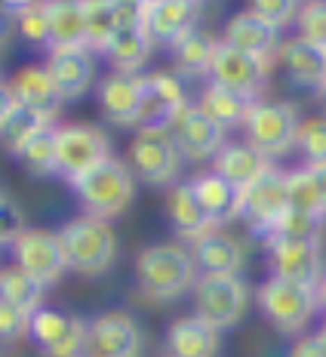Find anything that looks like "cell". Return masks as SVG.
<instances>
[{
	"label": "cell",
	"mask_w": 326,
	"mask_h": 357,
	"mask_svg": "<svg viewBox=\"0 0 326 357\" xmlns=\"http://www.w3.org/2000/svg\"><path fill=\"white\" fill-rule=\"evenodd\" d=\"M136 287L148 302H173L191 293L197 284V262L191 250L182 243H151V247L139 250L136 262Z\"/></svg>",
	"instance_id": "obj_1"
},
{
	"label": "cell",
	"mask_w": 326,
	"mask_h": 357,
	"mask_svg": "<svg viewBox=\"0 0 326 357\" xmlns=\"http://www.w3.org/2000/svg\"><path fill=\"white\" fill-rule=\"evenodd\" d=\"M71 191L77 197L84 215H95V219H117L130 210L132 197H136V178L132 169L123 160L108 158L99 167H93L90 173L71 178Z\"/></svg>",
	"instance_id": "obj_2"
},
{
	"label": "cell",
	"mask_w": 326,
	"mask_h": 357,
	"mask_svg": "<svg viewBox=\"0 0 326 357\" xmlns=\"http://www.w3.org/2000/svg\"><path fill=\"white\" fill-rule=\"evenodd\" d=\"M256 308L277 333L299 339L305 336L308 324L320 311V299H317V287H305L271 274L268 280L256 287Z\"/></svg>",
	"instance_id": "obj_3"
},
{
	"label": "cell",
	"mask_w": 326,
	"mask_h": 357,
	"mask_svg": "<svg viewBox=\"0 0 326 357\" xmlns=\"http://www.w3.org/2000/svg\"><path fill=\"white\" fill-rule=\"evenodd\" d=\"M59 237L68 259V271L80 278H99L111 271L117 259V234L111 222L95 219V215H77L59 228Z\"/></svg>",
	"instance_id": "obj_4"
},
{
	"label": "cell",
	"mask_w": 326,
	"mask_h": 357,
	"mask_svg": "<svg viewBox=\"0 0 326 357\" xmlns=\"http://www.w3.org/2000/svg\"><path fill=\"white\" fill-rule=\"evenodd\" d=\"M191 299H194V314L222 333L243 321L249 308V287L240 274H200Z\"/></svg>",
	"instance_id": "obj_5"
},
{
	"label": "cell",
	"mask_w": 326,
	"mask_h": 357,
	"mask_svg": "<svg viewBox=\"0 0 326 357\" xmlns=\"http://www.w3.org/2000/svg\"><path fill=\"white\" fill-rule=\"evenodd\" d=\"M299 114L290 102H256L247 117V142L262 151L268 160L286 158L299 139Z\"/></svg>",
	"instance_id": "obj_6"
},
{
	"label": "cell",
	"mask_w": 326,
	"mask_h": 357,
	"mask_svg": "<svg viewBox=\"0 0 326 357\" xmlns=\"http://www.w3.org/2000/svg\"><path fill=\"white\" fill-rule=\"evenodd\" d=\"M290 210V195H286V169L271 167L262 178H256L249 188L240 191L237 200V219L247 222V228L265 241L280 215Z\"/></svg>",
	"instance_id": "obj_7"
},
{
	"label": "cell",
	"mask_w": 326,
	"mask_h": 357,
	"mask_svg": "<svg viewBox=\"0 0 326 357\" xmlns=\"http://www.w3.org/2000/svg\"><path fill=\"white\" fill-rule=\"evenodd\" d=\"M130 169L145 185L173 188L182 169V154L169 130H139L130 145Z\"/></svg>",
	"instance_id": "obj_8"
},
{
	"label": "cell",
	"mask_w": 326,
	"mask_h": 357,
	"mask_svg": "<svg viewBox=\"0 0 326 357\" xmlns=\"http://www.w3.org/2000/svg\"><path fill=\"white\" fill-rule=\"evenodd\" d=\"M268 265L274 278L320 287L326 278V259L320 237H268Z\"/></svg>",
	"instance_id": "obj_9"
},
{
	"label": "cell",
	"mask_w": 326,
	"mask_h": 357,
	"mask_svg": "<svg viewBox=\"0 0 326 357\" xmlns=\"http://www.w3.org/2000/svg\"><path fill=\"white\" fill-rule=\"evenodd\" d=\"M13 265L31 274L40 287H53L62 280L68 271V259H65V247L59 231H47V228H28L19 234V241L10 247Z\"/></svg>",
	"instance_id": "obj_10"
},
{
	"label": "cell",
	"mask_w": 326,
	"mask_h": 357,
	"mask_svg": "<svg viewBox=\"0 0 326 357\" xmlns=\"http://www.w3.org/2000/svg\"><path fill=\"white\" fill-rule=\"evenodd\" d=\"M86 336H90V324L56 308L37 311L28 333V339L40 348L43 357H86Z\"/></svg>",
	"instance_id": "obj_11"
},
{
	"label": "cell",
	"mask_w": 326,
	"mask_h": 357,
	"mask_svg": "<svg viewBox=\"0 0 326 357\" xmlns=\"http://www.w3.org/2000/svg\"><path fill=\"white\" fill-rule=\"evenodd\" d=\"M59 173L77 178L111 158V139L93 123H65L59 126Z\"/></svg>",
	"instance_id": "obj_12"
},
{
	"label": "cell",
	"mask_w": 326,
	"mask_h": 357,
	"mask_svg": "<svg viewBox=\"0 0 326 357\" xmlns=\"http://www.w3.org/2000/svg\"><path fill=\"white\" fill-rule=\"evenodd\" d=\"M169 132H173L182 160H191V163L216 160V154L228 145L225 142L228 130H222V126L212 121L210 114H203L197 105H185Z\"/></svg>",
	"instance_id": "obj_13"
},
{
	"label": "cell",
	"mask_w": 326,
	"mask_h": 357,
	"mask_svg": "<svg viewBox=\"0 0 326 357\" xmlns=\"http://www.w3.org/2000/svg\"><path fill=\"white\" fill-rule=\"evenodd\" d=\"M145 336L127 311H105L90 321L86 357H142Z\"/></svg>",
	"instance_id": "obj_14"
},
{
	"label": "cell",
	"mask_w": 326,
	"mask_h": 357,
	"mask_svg": "<svg viewBox=\"0 0 326 357\" xmlns=\"http://www.w3.org/2000/svg\"><path fill=\"white\" fill-rule=\"evenodd\" d=\"M268 59H256L222 40L210 68V84L237 89L249 99H258V93L265 89V80H268Z\"/></svg>",
	"instance_id": "obj_15"
},
{
	"label": "cell",
	"mask_w": 326,
	"mask_h": 357,
	"mask_svg": "<svg viewBox=\"0 0 326 357\" xmlns=\"http://www.w3.org/2000/svg\"><path fill=\"white\" fill-rule=\"evenodd\" d=\"M203 0H148L142 31L154 47H173L182 34L197 28Z\"/></svg>",
	"instance_id": "obj_16"
},
{
	"label": "cell",
	"mask_w": 326,
	"mask_h": 357,
	"mask_svg": "<svg viewBox=\"0 0 326 357\" xmlns=\"http://www.w3.org/2000/svg\"><path fill=\"white\" fill-rule=\"evenodd\" d=\"M185 102V86L179 74L154 71L145 74V105L139 114V130H173Z\"/></svg>",
	"instance_id": "obj_17"
},
{
	"label": "cell",
	"mask_w": 326,
	"mask_h": 357,
	"mask_svg": "<svg viewBox=\"0 0 326 357\" xmlns=\"http://www.w3.org/2000/svg\"><path fill=\"white\" fill-rule=\"evenodd\" d=\"M99 105L111 123L139 126V114L145 105V74L111 71L99 84Z\"/></svg>",
	"instance_id": "obj_18"
},
{
	"label": "cell",
	"mask_w": 326,
	"mask_h": 357,
	"mask_svg": "<svg viewBox=\"0 0 326 357\" xmlns=\"http://www.w3.org/2000/svg\"><path fill=\"white\" fill-rule=\"evenodd\" d=\"M10 89L40 123H56L59 108H62L65 99L59 93L53 74L47 71V65H25V68H19L10 80Z\"/></svg>",
	"instance_id": "obj_19"
},
{
	"label": "cell",
	"mask_w": 326,
	"mask_h": 357,
	"mask_svg": "<svg viewBox=\"0 0 326 357\" xmlns=\"http://www.w3.org/2000/svg\"><path fill=\"white\" fill-rule=\"evenodd\" d=\"M47 71L53 74L62 99H80L95 80V59L90 47L49 50Z\"/></svg>",
	"instance_id": "obj_20"
},
{
	"label": "cell",
	"mask_w": 326,
	"mask_h": 357,
	"mask_svg": "<svg viewBox=\"0 0 326 357\" xmlns=\"http://www.w3.org/2000/svg\"><path fill=\"white\" fill-rule=\"evenodd\" d=\"M222 40L256 59H268L271 62V59H277V50H280V28H274L268 19H262L253 10H243L231 16Z\"/></svg>",
	"instance_id": "obj_21"
},
{
	"label": "cell",
	"mask_w": 326,
	"mask_h": 357,
	"mask_svg": "<svg viewBox=\"0 0 326 357\" xmlns=\"http://www.w3.org/2000/svg\"><path fill=\"white\" fill-rule=\"evenodd\" d=\"M191 256H194L200 274H240L247 265V247L222 228L197 237L191 243Z\"/></svg>",
	"instance_id": "obj_22"
},
{
	"label": "cell",
	"mask_w": 326,
	"mask_h": 357,
	"mask_svg": "<svg viewBox=\"0 0 326 357\" xmlns=\"http://www.w3.org/2000/svg\"><path fill=\"white\" fill-rule=\"evenodd\" d=\"M222 333L197 314L176 317L166 330V357H216Z\"/></svg>",
	"instance_id": "obj_23"
},
{
	"label": "cell",
	"mask_w": 326,
	"mask_h": 357,
	"mask_svg": "<svg viewBox=\"0 0 326 357\" xmlns=\"http://www.w3.org/2000/svg\"><path fill=\"white\" fill-rule=\"evenodd\" d=\"M166 219H169V225H173V231L179 234L182 241H191V243L210 231H219V228L212 225V219L206 215V210L200 206L191 182H185V185L176 182L173 188H166Z\"/></svg>",
	"instance_id": "obj_24"
},
{
	"label": "cell",
	"mask_w": 326,
	"mask_h": 357,
	"mask_svg": "<svg viewBox=\"0 0 326 357\" xmlns=\"http://www.w3.org/2000/svg\"><path fill=\"white\" fill-rule=\"evenodd\" d=\"M277 62L295 86H311V89L323 86V80H326V50L317 47V43H308V40H302V37L284 40L280 50H277Z\"/></svg>",
	"instance_id": "obj_25"
},
{
	"label": "cell",
	"mask_w": 326,
	"mask_h": 357,
	"mask_svg": "<svg viewBox=\"0 0 326 357\" xmlns=\"http://www.w3.org/2000/svg\"><path fill=\"white\" fill-rule=\"evenodd\" d=\"M274 167L262 151H256L249 142H228L212 160V173H219L225 182H231L237 191L249 188L256 178H262Z\"/></svg>",
	"instance_id": "obj_26"
},
{
	"label": "cell",
	"mask_w": 326,
	"mask_h": 357,
	"mask_svg": "<svg viewBox=\"0 0 326 357\" xmlns=\"http://www.w3.org/2000/svg\"><path fill=\"white\" fill-rule=\"evenodd\" d=\"M219 43L210 31L203 28H191L188 34H182L179 40L169 47L173 53V65H176V74H188V77H210V68H212V59H216V50Z\"/></svg>",
	"instance_id": "obj_27"
},
{
	"label": "cell",
	"mask_w": 326,
	"mask_h": 357,
	"mask_svg": "<svg viewBox=\"0 0 326 357\" xmlns=\"http://www.w3.org/2000/svg\"><path fill=\"white\" fill-rule=\"evenodd\" d=\"M256 102L258 99H249V96L237 93V89L206 84L197 108L203 111V114H210L222 130H237V126H247V117H249V111L256 108Z\"/></svg>",
	"instance_id": "obj_28"
},
{
	"label": "cell",
	"mask_w": 326,
	"mask_h": 357,
	"mask_svg": "<svg viewBox=\"0 0 326 357\" xmlns=\"http://www.w3.org/2000/svg\"><path fill=\"white\" fill-rule=\"evenodd\" d=\"M49 50L86 47V13L84 0H47Z\"/></svg>",
	"instance_id": "obj_29"
},
{
	"label": "cell",
	"mask_w": 326,
	"mask_h": 357,
	"mask_svg": "<svg viewBox=\"0 0 326 357\" xmlns=\"http://www.w3.org/2000/svg\"><path fill=\"white\" fill-rule=\"evenodd\" d=\"M191 188L200 200V206L206 210V215L212 219V225L222 228L231 219H237V200H240V191L234 188L231 182H225L219 173H200L191 178Z\"/></svg>",
	"instance_id": "obj_30"
},
{
	"label": "cell",
	"mask_w": 326,
	"mask_h": 357,
	"mask_svg": "<svg viewBox=\"0 0 326 357\" xmlns=\"http://www.w3.org/2000/svg\"><path fill=\"white\" fill-rule=\"evenodd\" d=\"M37 126H43V123L22 105L19 96L10 89V84H6L3 86V105H0V142H3V148L13 154V158H19L22 145L28 142V136H31Z\"/></svg>",
	"instance_id": "obj_31"
},
{
	"label": "cell",
	"mask_w": 326,
	"mask_h": 357,
	"mask_svg": "<svg viewBox=\"0 0 326 357\" xmlns=\"http://www.w3.org/2000/svg\"><path fill=\"white\" fill-rule=\"evenodd\" d=\"M154 43L148 40V34L139 31H117L105 47V59L111 62V68L121 74H142L148 56H151Z\"/></svg>",
	"instance_id": "obj_32"
},
{
	"label": "cell",
	"mask_w": 326,
	"mask_h": 357,
	"mask_svg": "<svg viewBox=\"0 0 326 357\" xmlns=\"http://www.w3.org/2000/svg\"><path fill=\"white\" fill-rule=\"evenodd\" d=\"M56 136H59V126H53V123L37 126L31 136H28V142L22 145L16 160H22V167H25L31 176L59 173V142H56Z\"/></svg>",
	"instance_id": "obj_33"
},
{
	"label": "cell",
	"mask_w": 326,
	"mask_h": 357,
	"mask_svg": "<svg viewBox=\"0 0 326 357\" xmlns=\"http://www.w3.org/2000/svg\"><path fill=\"white\" fill-rule=\"evenodd\" d=\"M43 293H47V287H40L22 268L6 265L0 271V302H10L16 308L28 311V314H37L43 308Z\"/></svg>",
	"instance_id": "obj_34"
},
{
	"label": "cell",
	"mask_w": 326,
	"mask_h": 357,
	"mask_svg": "<svg viewBox=\"0 0 326 357\" xmlns=\"http://www.w3.org/2000/svg\"><path fill=\"white\" fill-rule=\"evenodd\" d=\"M84 13H86V47L105 53L108 40L117 34L114 10H111L108 0H84Z\"/></svg>",
	"instance_id": "obj_35"
},
{
	"label": "cell",
	"mask_w": 326,
	"mask_h": 357,
	"mask_svg": "<svg viewBox=\"0 0 326 357\" xmlns=\"http://www.w3.org/2000/svg\"><path fill=\"white\" fill-rule=\"evenodd\" d=\"M286 195H290V206H293V210L326 215L323 200H320V195H317V185H314V178H311V173L305 167L286 173Z\"/></svg>",
	"instance_id": "obj_36"
},
{
	"label": "cell",
	"mask_w": 326,
	"mask_h": 357,
	"mask_svg": "<svg viewBox=\"0 0 326 357\" xmlns=\"http://www.w3.org/2000/svg\"><path fill=\"white\" fill-rule=\"evenodd\" d=\"M295 148H299L302 158H305V167H311V163H326V114L302 121Z\"/></svg>",
	"instance_id": "obj_37"
},
{
	"label": "cell",
	"mask_w": 326,
	"mask_h": 357,
	"mask_svg": "<svg viewBox=\"0 0 326 357\" xmlns=\"http://www.w3.org/2000/svg\"><path fill=\"white\" fill-rule=\"evenodd\" d=\"M323 225H326V215H314V213L293 210L290 206V210L280 215V222L274 225V231L268 237H320Z\"/></svg>",
	"instance_id": "obj_38"
},
{
	"label": "cell",
	"mask_w": 326,
	"mask_h": 357,
	"mask_svg": "<svg viewBox=\"0 0 326 357\" xmlns=\"http://www.w3.org/2000/svg\"><path fill=\"white\" fill-rule=\"evenodd\" d=\"M295 28L302 40L326 50V0H305L295 16Z\"/></svg>",
	"instance_id": "obj_39"
},
{
	"label": "cell",
	"mask_w": 326,
	"mask_h": 357,
	"mask_svg": "<svg viewBox=\"0 0 326 357\" xmlns=\"http://www.w3.org/2000/svg\"><path fill=\"white\" fill-rule=\"evenodd\" d=\"M19 34L25 37L34 47H47L49 50V19H47V0L43 3H34L28 10H22L16 16Z\"/></svg>",
	"instance_id": "obj_40"
},
{
	"label": "cell",
	"mask_w": 326,
	"mask_h": 357,
	"mask_svg": "<svg viewBox=\"0 0 326 357\" xmlns=\"http://www.w3.org/2000/svg\"><path fill=\"white\" fill-rule=\"evenodd\" d=\"M249 10L258 13V16L268 19L274 28L284 31V28L293 25L295 16H299L302 0H249Z\"/></svg>",
	"instance_id": "obj_41"
},
{
	"label": "cell",
	"mask_w": 326,
	"mask_h": 357,
	"mask_svg": "<svg viewBox=\"0 0 326 357\" xmlns=\"http://www.w3.org/2000/svg\"><path fill=\"white\" fill-rule=\"evenodd\" d=\"M31 317L28 311L16 308L10 302H0V339L3 342H19L31 333Z\"/></svg>",
	"instance_id": "obj_42"
},
{
	"label": "cell",
	"mask_w": 326,
	"mask_h": 357,
	"mask_svg": "<svg viewBox=\"0 0 326 357\" xmlns=\"http://www.w3.org/2000/svg\"><path fill=\"white\" fill-rule=\"evenodd\" d=\"M114 10L117 31H139L145 19V3L148 0H108Z\"/></svg>",
	"instance_id": "obj_43"
},
{
	"label": "cell",
	"mask_w": 326,
	"mask_h": 357,
	"mask_svg": "<svg viewBox=\"0 0 326 357\" xmlns=\"http://www.w3.org/2000/svg\"><path fill=\"white\" fill-rule=\"evenodd\" d=\"M0 213H3V228H0V234H3V247H13V243L19 241V234L28 231L25 215H22L19 204L10 195H3V200H0Z\"/></svg>",
	"instance_id": "obj_44"
},
{
	"label": "cell",
	"mask_w": 326,
	"mask_h": 357,
	"mask_svg": "<svg viewBox=\"0 0 326 357\" xmlns=\"http://www.w3.org/2000/svg\"><path fill=\"white\" fill-rule=\"evenodd\" d=\"M286 357H326L320 339H317V333H311V336H299L293 339L290 351H286Z\"/></svg>",
	"instance_id": "obj_45"
},
{
	"label": "cell",
	"mask_w": 326,
	"mask_h": 357,
	"mask_svg": "<svg viewBox=\"0 0 326 357\" xmlns=\"http://www.w3.org/2000/svg\"><path fill=\"white\" fill-rule=\"evenodd\" d=\"M311 178H314V185H317V195H320L323 200V210H326V163H311V167H305Z\"/></svg>",
	"instance_id": "obj_46"
},
{
	"label": "cell",
	"mask_w": 326,
	"mask_h": 357,
	"mask_svg": "<svg viewBox=\"0 0 326 357\" xmlns=\"http://www.w3.org/2000/svg\"><path fill=\"white\" fill-rule=\"evenodd\" d=\"M34 3H43V0H3V10L19 16L22 10H28V6H34Z\"/></svg>",
	"instance_id": "obj_47"
},
{
	"label": "cell",
	"mask_w": 326,
	"mask_h": 357,
	"mask_svg": "<svg viewBox=\"0 0 326 357\" xmlns=\"http://www.w3.org/2000/svg\"><path fill=\"white\" fill-rule=\"evenodd\" d=\"M317 299H320V311L326 314V278L320 280V287H317Z\"/></svg>",
	"instance_id": "obj_48"
},
{
	"label": "cell",
	"mask_w": 326,
	"mask_h": 357,
	"mask_svg": "<svg viewBox=\"0 0 326 357\" xmlns=\"http://www.w3.org/2000/svg\"><path fill=\"white\" fill-rule=\"evenodd\" d=\"M317 99H320V105H323V111H326V80H323V86L317 89Z\"/></svg>",
	"instance_id": "obj_49"
},
{
	"label": "cell",
	"mask_w": 326,
	"mask_h": 357,
	"mask_svg": "<svg viewBox=\"0 0 326 357\" xmlns=\"http://www.w3.org/2000/svg\"><path fill=\"white\" fill-rule=\"evenodd\" d=\"M317 339H320V345H323V351H326V324L317 330Z\"/></svg>",
	"instance_id": "obj_50"
}]
</instances>
